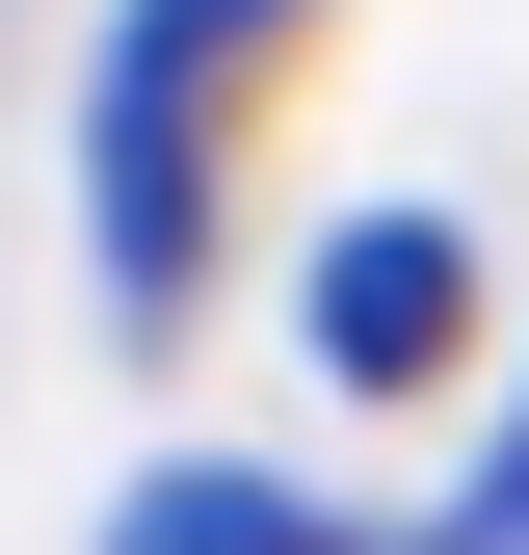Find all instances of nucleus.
Returning a JSON list of instances; mask_svg holds the SVG:
<instances>
[{
    "label": "nucleus",
    "instance_id": "nucleus-1",
    "mask_svg": "<svg viewBox=\"0 0 529 555\" xmlns=\"http://www.w3.org/2000/svg\"><path fill=\"white\" fill-rule=\"evenodd\" d=\"M264 27H292V0H106V53H80V264H106L132 344L212 292V132H238Z\"/></svg>",
    "mask_w": 529,
    "mask_h": 555
},
{
    "label": "nucleus",
    "instance_id": "nucleus-2",
    "mask_svg": "<svg viewBox=\"0 0 529 555\" xmlns=\"http://www.w3.org/2000/svg\"><path fill=\"white\" fill-rule=\"evenodd\" d=\"M292 318H318L345 397H424V371H477V238H450V212H345Z\"/></svg>",
    "mask_w": 529,
    "mask_h": 555
},
{
    "label": "nucleus",
    "instance_id": "nucleus-3",
    "mask_svg": "<svg viewBox=\"0 0 529 555\" xmlns=\"http://www.w3.org/2000/svg\"><path fill=\"white\" fill-rule=\"evenodd\" d=\"M106 555H371L345 503H318V476H238V450H159L106 503Z\"/></svg>",
    "mask_w": 529,
    "mask_h": 555
},
{
    "label": "nucleus",
    "instance_id": "nucleus-4",
    "mask_svg": "<svg viewBox=\"0 0 529 555\" xmlns=\"http://www.w3.org/2000/svg\"><path fill=\"white\" fill-rule=\"evenodd\" d=\"M424 555H529V397H503V450L450 476V529H424Z\"/></svg>",
    "mask_w": 529,
    "mask_h": 555
}]
</instances>
